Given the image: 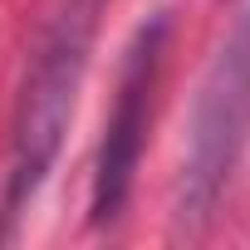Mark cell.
Here are the masks:
<instances>
[{
  "mask_svg": "<svg viewBox=\"0 0 250 250\" xmlns=\"http://www.w3.org/2000/svg\"><path fill=\"white\" fill-rule=\"evenodd\" d=\"M103 0H49L40 20L30 69L20 83L15 123H10V177H5V216H20V206L40 191L44 172L54 167L64 133L74 123L79 83L88 69V49L98 35Z\"/></svg>",
  "mask_w": 250,
  "mask_h": 250,
  "instance_id": "1",
  "label": "cell"
},
{
  "mask_svg": "<svg viewBox=\"0 0 250 250\" xmlns=\"http://www.w3.org/2000/svg\"><path fill=\"white\" fill-rule=\"evenodd\" d=\"M162 44H167V20H147L123 59V79H118V98L103 128V147H98V167H93V226L118 221V211L128 206L138 162H143V138H147V108H152V83H157V64H162Z\"/></svg>",
  "mask_w": 250,
  "mask_h": 250,
  "instance_id": "3",
  "label": "cell"
},
{
  "mask_svg": "<svg viewBox=\"0 0 250 250\" xmlns=\"http://www.w3.org/2000/svg\"><path fill=\"white\" fill-rule=\"evenodd\" d=\"M250 133V20L235 30V40L216 54V64L201 79V93L191 103L187 147L177 172V230H201L221 201V187L240 157V143Z\"/></svg>",
  "mask_w": 250,
  "mask_h": 250,
  "instance_id": "2",
  "label": "cell"
}]
</instances>
